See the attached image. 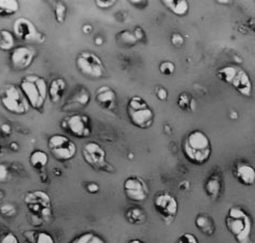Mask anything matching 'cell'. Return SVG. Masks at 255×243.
Instances as JSON below:
<instances>
[{
	"label": "cell",
	"instance_id": "obj_1",
	"mask_svg": "<svg viewBox=\"0 0 255 243\" xmlns=\"http://www.w3.org/2000/svg\"><path fill=\"white\" fill-rule=\"evenodd\" d=\"M183 156L194 166H203L209 161L212 155V144L208 134L199 129L187 133L183 139Z\"/></svg>",
	"mask_w": 255,
	"mask_h": 243
},
{
	"label": "cell",
	"instance_id": "obj_2",
	"mask_svg": "<svg viewBox=\"0 0 255 243\" xmlns=\"http://www.w3.org/2000/svg\"><path fill=\"white\" fill-rule=\"evenodd\" d=\"M225 226L237 243H252L253 221L245 209L239 206L228 209Z\"/></svg>",
	"mask_w": 255,
	"mask_h": 243
},
{
	"label": "cell",
	"instance_id": "obj_3",
	"mask_svg": "<svg viewBox=\"0 0 255 243\" xmlns=\"http://www.w3.org/2000/svg\"><path fill=\"white\" fill-rule=\"evenodd\" d=\"M48 87L45 79L36 74L24 77L19 84V89L22 90L29 106L36 110H41L43 108L48 97Z\"/></svg>",
	"mask_w": 255,
	"mask_h": 243
},
{
	"label": "cell",
	"instance_id": "obj_4",
	"mask_svg": "<svg viewBox=\"0 0 255 243\" xmlns=\"http://www.w3.org/2000/svg\"><path fill=\"white\" fill-rule=\"evenodd\" d=\"M126 113L130 124L139 129H149L155 120V113L153 109L140 96H132L128 99Z\"/></svg>",
	"mask_w": 255,
	"mask_h": 243
},
{
	"label": "cell",
	"instance_id": "obj_5",
	"mask_svg": "<svg viewBox=\"0 0 255 243\" xmlns=\"http://www.w3.org/2000/svg\"><path fill=\"white\" fill-rule=\"evenodd\" d=\"M217 77L222 82L232 85L234 90L244 97H251L253 91L252 81L244 69L235 66H225L218 69Z\"/></svg>",
	"mask_w": 255,
	"mask_h": 243
},
{
	"label": "cell",
	"instance_id": "obj_6",
	"mask_svg": "<svg viewBox=\"0 0 255 243\" xmlns=\"http://www.w3.org/2000/svg\"><path fill=\"white\" fill-rule=\"evenodd\" d=\"M0 103L4 109L16 116H23L29 110V104L22 90L15 84H5L0 90Z\"/></svg>",
	"mask_w": 255,
	"mask_h": 243
},
{
	"label": "cell",
	"instance_id": "obj_7",
	"mask_svg": "<svg viewBox=\"0 0 255 243\" xmlns=\"http://www.w3.org/2000/svg\"><path fill=\"white\" fill-rule=\"evenodd\" d=\"M24 204L27 207L32 218L44 221L52 217L51 197L43 191L26 193L24 196Z\"/></svg>",
	"mask_w": 255,
	"mask_h": 243
},
{
	"label": "cell",
	"instance_id": "obj_8",
	"mask_svg": "<svg viewBox=\"0 0 255 243\" xmlns=\"http://www.w3.org/2000/svg\"><path fill=\"white\" fill-rule=\"evenodd\" d=\"M76 66L83 77L91 80L100 79L106 71L102 58L90 51H83L79 54L76 58Z\"/></svg>",
	"mask_w": 255,
	"mask_h": 243
},
{
	"label": "cell",
	"instance_id": "obj_9",
	"mask_svg": "<svg viewBox=\"0 0 255 243\" xmlns=\"http://www.w3.org/2000/svg\"><path fill=\"white\" fill-rule=\"evenodd\" d=\"M153 208L165 224L169 225L177 218L179 204L173 195L163 191L157 193L154 197Z\"/></svg>",
	"mask_w": 255,
	"mask_h": 243
},
{
	"label": "cell",
	"instance_id": "obj_10",
	"mask_svg": "<svg viewBox=\"0 0 255 243\" xmlns=\"http://www.w3.org/2000/svg\"><path fill=\"white\" fill-rule=\"evenodd\" d=\"M82 156L85 163L97 171L113 172V166L107 161L105 148L97 142H86L82 147Z\"/></svg>",
	"mask_w": 255,
	"mask_h": 243
},
{
	"label": "cell",
	"instance_id": "obj_11",
	"mask_svg": "<svg viewBox=\"0 0 255 243\" xmlns=\"http://www.w3.org/2000/svg\"><path fill=\"white\" fill-rule=\"evenodd\" d=\"M62 129L78 139L89 138L92 134V122L85 114H72L66 117L60 123Z\"/></svg>",
	"mask_w": 255,
	"mask_h": 243
},
{
	"label": "cell",
	"instance_id": "obj_12",
	"mask_svg": "<svg viewBox=\"0 0 255 243\" xmlns=\"http://www.w3.org/2000/svg\"><path fill=\"white\" fill-rule=\"evenodd\" d=\"M51 155L58 161L70 160L76 156L77 145L64 134H53L48 140Z\"/></svg>",
	"mask_w": 255,
	"mask_h": 243
},
{
	"label": "cell",
	"instance_id": "obj_13",
	"mask_svg": "<svg viewBox=\"0 0 255 243\" xmlns=\"http://www.w3.org/2000/svg\"><path fill=\"white\" fill-rule=\"evenodd\" d=\"M13 35L27 43H42L45 40L44 35L38 30L36 25L25 17H19L13 23Z\"/></svg>",
	"mask_w": 255,
	"mask_h": 243
},
{
	"label": "cell",
	"instance_id": "obj_14",
	"mask_svg": "<svg viewBox=\"0 0 255 243\" xmlns=\"http://www.w3.org/2000/svg\"><path fill=\"white\" fill-rule=\"evenodd\" d=\"M123 190L127 200L135 204H140L146 200L149 196V186L146 181L139 175H130L126 178L123 184Z\"/></svg>",
	"mask_w": 255,
	"mask_h": 243
},
{
	"label": "cell",
	"instance_id": "obj_15",
	"mask_svg": "<svg viewBox=\"0 0 255 243\" xmlns=\"http://www.w3.org/2000/svg\"><path fill=\"white\" fill-rule=\"evenodd\" d=\"M36 56V51L26 45L16 46L10 53V65L16 71L26 70L31 66Z\"/></svg>",
	"mask_w": 255,
	"mask_h": 243
},
{
	"label": "cell",
	"instance_id": "obj_16",
	"mask_svg": "<svg viewBox=\"0 0 255 243\" xmlns=\"http://www.w3.org/2000/svg\"><path fill=\"white\" fill-rule=\"evenodd\" d=\"M233 175L241 185L253 186L255 184V168L247 161H237L233 168Z\"/></svg>",
	"mask_w": 255,
	"mask_h": 243
},
{
	"label": "cell",
	"instance_id": "obj_17",
	"mask_svg": "<svg viewBox=\"0 0 255 243\" xmlns=\"http://www.w3.org/2000/svg\"><path fill=\"white\" fill-rule=\"evenodd\" d=\"M204 191L210 200L218 201L224 191V181L222 175L217 172L211 173L205 181Z\"/></svg>",
	"mask_w": 255,
	"mask_h": 243
},
{
	"label": "cell",
	"instance_id": "obj_18",
	"mask_svg": "<svg viewBox=\"0 0 255 243\" xmlns=\"http://www.w3.org/2000/svg\"><path fill=\"white\" fill-rule=\"evenodd\" d=\"M95 101L103 109L112 111L117 105V93L112 87L108 85H103L96 91Z\"/></svg>",
	"mask_w": 255,
	"mask_h": 243
},
{
	"label": "cell",
	"instance_id": "obj_19",
	"mask_svg": "<svg viewBox=\"0 0 255 243\" xmlns=\"http://www.w3.org/2000/svg\"><path fill=\"white\" fill-rule=\"evenodd\" d=\"M91 101V94L86 87L79 89L65 104L63 110H76L77 108H85Z\"/></svg>",
	"mask_w": 255,
	"mask_h": 243
},
{
	"label": "cell",
	"instance_id": "obj_20",
	"mask_svg": "<svg viewBox=\"0 0 255 243\" xmlns=\"http://www.w3.org/2000/svg\"><path fill=\"white\" fill-rule=\"evenodd\" d=\"M195 226L201 234L207 236V237H212L217 231L216 222L207 213H199L196 215Z\"/></svg>",
	"mask_w": 255,
	"mask_h": 243
},
{
	"label": "cell",
	"instance_id": "obj_21",
	"mask_svg": "<svg viewBox=\"0 0 255 243\" xmlns=\"http://www.w3.org/2000/svg\"><path fill=\"white\" fill-rule=\"evenodd\" d=\"M162 4L172 14L179 17L186 16L190 12V3L186 0H163Z\"/></svg>",
	"mask_w": 255,
	"mask_h": 243
},
{
	"label": "cell",
	"instance_id": "obj_22",
	"mask_svg": "<svg viewBox=\"0 0 255 243\" xmlns=\"http://www.w3.org/2000/svg\"><path fill=\"white\" fill-rule=\"evenodd\" d=\"M66 81L63 78H57L52 80L48 87V96L50 97L53 104H57L62 99L64 93L66 91Z\"/></svg>",
	"mask_w": 255,
	"mask_h": 243
},
{
	"label": "cell",
	"instance_id": "obj_23",
	"mask_svg": "<svg viewBox=\"0 0 255 243\" xmlns=\"http://www.w3.org/2000/svg\"><path fill=\"white\" fill-rule=\"evenodd\" d=\"M126 221L130 225H142L146 222V212L140 207H131L125 212Z\"/></svg>",
	"mask_w": 255,
	"mask_h": 243
},
{
	"label": "cell",
	"instance_id": "obj_24",
	"mask_svg": "<svg viewBox=\"0 0 255 243\" xmlns=\"http://www.w3.org/2000/svg\"><path fill=\"white\" fill-rule=\"evenodd\" d=\"M177 104L180 109L185 112H195L197 109V101L189 93L180 94Z\"/></svg>",
	"mask_w": 255,
	"mask_h": 243
},
{
	"label": "cell",
	"instance_id": "obj_25",
	"mask_svg": "<svg viewBox=\"0 0 255 243\" xmlns=\"http://www.w3.org/2000/svg\"><path fill=\"white\" fill-rule=\"evenodd\" d=\"M29 163L33 168L41 170L49 164V155L41 150L32 151L29 155Z\"/></svg>",
	"mask_w": 255,
	"mask_h": 243
},
{
	"label": "cell",
	"instance_id": "obj_26",
	"mask_svg": "<svg viewBox=\"0 0 255 243\" xmlns=\"http://www.w3.org/2000/svg\"><path fill=\"white\" fill-rule=\"evenodd\" d=\"M24 237H26V241H29L31 243H55L52 235L46 232L27 231L24 233Z\"/></svg>",
	"mask_w": 255,
	"mask_h": 243
},
{
	"label": "cell",
	"instance_id": "obj_27",
	"mask_svg": "<svg viewBox=\"0 0 255 243\" xmlns=\"http://www.w3.org/2000/svg\"><path fill=\"white\" fill-rule=\"evenodd\" d=\"M116 42L122 48H132L138 43L133 32L128 30H122L116 35Z\"/></svg>",
	"mask_w": 255,
	"mask_h": 243
},
{
	"label": "cell",
	"instance_id": "obj_28",
	"mask_svg": "<svg viewBox=\"0 0 255 243\" xmlns=\"http://www.w3.org/2000/svg\"><path fill=\"white\" fill-rule=\"evenodd\" d=\"M15 49V39L13 32L2 29L0 30V50L4 52Z\"/></svg>",
	"mask_w": 255,
	"mask_h": 243
},
{
	"label": "cell",
	"instance_id": "obj_29",
	"mask_svg": "<svg viewBox=\"0 0 255 243\" xmlns=\"http://www.w3.org/2000/svg\"><path fill=\"white\" fill-rule=\"evenodd\" d=\"M19 4L15 0H0V16H11L18 11Z\"/></svg>",
	"mask_w": 255,
	"mask_h": 243
},
{
	"label": "cell",
	"instance_id": "obj_30",
	"mask_svg": "<svg viewBox=\"0 0 255 243\" xmlns=\"http://www.w3.org/2000/svg\"><path fill=\"white\" fill-rule=\"evenodd\" d=\"M69 243H106V241L95 233H84L72 239Z\"/></svg>",
	"mask_w": 255,
	"mask_h": 243
},
{
	"label": "cell",
	"instance_id": "obj_31",
	"mask_svg": "<svg viewBox=\"0 0 255 243\" xmlns=\"http://www.w3.org/2000/svg\"><path fill=\"white\" fill-rule=\"evenodd\" d=\"M17 213V209L14 205L12 204H4L0 207V214L4 219H11L14 218Z\"/></svg>",
	"mask_w": 255,
	"mask_h": 243
},
{
	"label": "cell",
	"instance_id": "obj_32",
	"mask_svg": "<svg viewBox=\"0 0 255 243\" xmlns=\"http://www.w3.org/2000/svg\"><path fill=\"white\" fill-rule=\"evenodd\" d=\"M67 15V8L63 2H58L55 6V18L56 22L59 24H63L65 22V18Z\"/></svg>",
	"mask_w": 255,
	"mask_h": 243
},
{
	"label": "cell",
	"instance_id": "obj_33",
	"mask_svg": "<svg viewBox=\"0 0 255 243\" xmlns=\"http://www.w3.org/2000/svg\"><path fill=\"white\" fill-rule=\"evenodd\" d=\"M158 69L160 73L164 74V76H172L176 71V65H174L172 62H162L159 64Z\"/></svg>",
	"mask_w": 255,
	"mask_h": 243
},
{
	"label": "cell",
	"instance_id": "obj_34",
	"mask_svg": "<svg viewBox=\"0 0 255 243\" xmlns=\"http://www.w3.org/2000/svg\"><path fill=\"white\" fill-rule=\"evenodd\" d=\"M11 179V172L8 165L0 163V183L4 184L8 183Z\"/></svg>",
	"mask_w": 255,
	"mask_h": 243
},
{
	"label": "cell",
	"instance_id": "obj_35",
	"mask_svg": "<svg viewBox=\"0 0 255 243\" xmlns=\"http://www.w3.org/2000/svg\"><path fill=\"white\" fill-rule=\"evenodd\" d=\"M176 243H199V240L197 239L195 235H193L191 233H184L179 236Z\"/></svg>",
	"mask_w": 255,
	"mask_h": 243
},
{
	"label": "cell",
	"instance_id": "obj_36",
	"mask_svg": "<svg viewBox=\"0 0 255 243\" xmlns=\"http://www.w3.org/2000/svg\"><path fill=\"white\" fill-rule=\"evenodd\" d=\"M170 41L174 46H177V48H181V46L184 44V37L179 32H173L171 35Z\"/></svg>",
	"mask_w": 255,
	"mask_h": 243
},
{
	"label": "cell",
	"instance_id": "obj_37",
	"mask_svg": "<svg viewBox=\"0 0 255 243\" xmlns=\"http://www.w3.org/2000/svg\"><path fill=\"white\" fill-rule=\"evenodd\" d=\"M0 243H19L16 236L13 233H5L0 237Z\"/></svg>",
	"mask_w": 255,
	"mask_h": 243
},
{
	"label": "cell",
	"instance_id": "obj_38",
	"mask_svg": "<svg viewBox=\"0 0 255 243\" xmlns=\"http://www.w3.org/2000/svg\"><path fill=\"white\" fill-rule=\"evenodd\" d=\"M95 4L98 6L99 9L108 10L111 8V6L116 4V1H114V0H96Z\"/></svg>",
	"mask_w": 255,
	"mask_h": 243
},
{
	"label": "cell",
	"instance_id": "obj_39",
	"mask_svg": "<svg viewBox=\"0 0 255 243\" xmlns=\"http://www.w3.org/2000/svg\"><path fill=\"white\" fill-rule=\"evenodd\" d=\"M155 95L158 100L160 101H166L168 99V92L165 89L164 86H157L155 89Z\"/></svg>",
	"mask_w": 255,
	"mask_h": 243
},
{
	"label": "cell",
	"instance_id": "obj_40",
	"mask_svg": "<svg viewBox=\"0 0 255 243\" xmlns=\"http://www.w3.org/2000/svg\"><path fill=\"white\" fill-rule=\"evenodd\" d=\"M85 190L90 194H97L100 190V186L98 185V183H96V182H90V183H87L85 185Z\"/></svg>",
	"mask_w": 255,
	"mask_h": 243
},
{
	"label": "cell",
	"instance_id": "obj_41",
	"mask_svg": "<svg viewBox=\"0 0 255 243\" xmlns=\"http://www.w3.org/2000/svg\"><path fill=\"white\" fill-rule=\"evenodd\" d=\"M0 131H1L5 136H10L11 132H12V128L9 124H2L0 126Z\"/></svg>",
	"mask_w": 255,
	"mask_h": 243
},
{
	"label": "cell",
	"instance_id": "obj_42",
	"mask_svg": "<svg viewBox=\"0 0 255 243\" xmlns=\"http://www.w3.org/2000/svg\"><path fill=\"white\" fill-rule=\"evenodd\" d=\"M133 35H135L136 39L138 40V41H140V40H142L144 38V31L140 28V27H136V29L133 30Z\"/></svg>",
	"mask_w": 255,
	"mask_h": 243
},
{
	"label": "cell",
	"instance_id": "obj_43",
	"mask_svg": "<svg viewBox=\"0 0 255 243\" xmlns=\"http://www.w3.org/2000/svg\"><path fill=\"white\" fill-rule=\"evenodd\" d=\"M179 188L181 191H183V192H187L191 188V182L190 181H182V182H180V184H179Z\"/></svg>",
	"mask_w": 255,
	"mask_h": 243
},
{
	"label": "cell",
	"instance_id": "obj_44",
	"mask_svg": "<svg viewBox=\"0 0 255 243\" xmlns=\"http://www.w3.org/2000/svg\"><path fill=\"white\" fill-rule=\"evenodd\" d=\"M94 43H95L97 46L102 45L104 43V39L102 37H96L95 39H94Z\"/></svg>",
	"mask_w": 255,
	"mask_h": 243
},
{
	"label": "cell",
	"instance_id": "obj_45",
	"mask_svg": "<svg viewBox=\"0 0 255 243\" xmlns=\"http://www.w3.org/2000/svg\"><path fill=\"white\" fill-rule=\"evenodd\" d=\"M92 30H93V27L91 25H84L83 26V32L90 33V32H92Z\"/></svg>",
	"mask_w": 255,
	"mask_h": 243
},
{
	"label": "cell",
	"instance_id": "obj_46",
	"mask_svg": "<svg viewBox=\"0 0 255 243\" xmlns=\"http://www.w3.org/2000/svg\"><path fill=\"white\" fill-rule=\"evenodd\" d=\"M230 118H231L232 120H237V119H238V114H237V112H236V111H232V112H231V116H230Z\"/></svg>",
	"mask_w": 255,
	"mask_h": 243
},
{
	"label": "cell",
	"instance_id": "obj_47",
	"mask_svg": "<svg viewBox=\"0 0 255 243\" xmlns=\"http://www.w3.org/2000/svg\"><path fill=\"white\" fill-rule=\"evenodd\" d=\"M10 147L12 148L13 151H17V150H18V144L15 143V142H13V143L10 144Z\"/></svg>",
	"mask_w": 255,
	"mask_h": 243
},
{
	"label": "cell",
	"instance_id": "obj_48",
	"mask_svg": "<svg viewBox=\"0 0 255 243\" xmlns=\"http://www.w3.org/2000/svg\"><path fill=\"white\" fill-rule=\"evenodd\" d=\"M164 129L166 130V132L168 133V134H169V133H170V131L172 130V129H171V127H170L169 125H165V126H164Z\"/></svg>",
	"mask_w": 255,
	"mask_h": 243
},
{
	"label": "cell",
	"instance_id": "obj_49",
	"mask_svg": "<svg viewBox=\"0 0 255 243\" xmlns=\"http://www.w3.org/2000/svg\"><path fill=\"white\" fill-rule=\"evenodd\" d=\"M128 243H145V242L139 240V239H131Z\"/></svg>",
	"mask_w": 255,
	"mask_h": 243
},
{
	"label": "cell",
	"instance_id": "obj_50",
	"mask_svg": "<svg viewBox=\"0 0 255 243\" xmlns=\"http://www.w3.org/2000/svg\"><path fill=\"white\" fill-rule=\"evenodd\" d=\"M3 198V192L0 190V200H1Z\"/></svg>",
	"mask_w": 255,
	"mask_h": 243
},
{
	"label": "cell",
	"instance_id": "obj_51",
	"mask_svg": "<svg viewBox=\"0 0 255 243\" xmlns=\"http://www.w3.org/2000/svg\"><path fill=\"white\" fill-rule=\"evenodd\" d=\"M24 243H31V242H29V241H25Z\"/></svg>",
	"mask_w": 255,
	"mask_h": 243
}]
</instances>
